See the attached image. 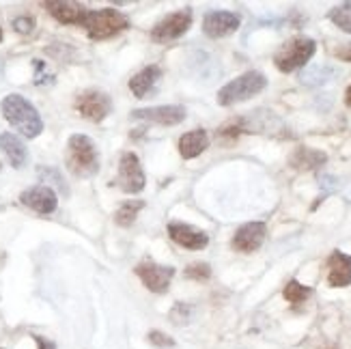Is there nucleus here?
Instances as JSON below:
<instances>
[{
  "label": "nucleus",
  "instance_id": "obj_27",
  "mask_svg": "<svg viewBox=\"0 0 351 349\" xmlns=\"http://www.w3.org/2000/svg\"><path fill=\"white\" fill-rule=\"evenodd\" d=\"M190 306H186V304H177L175 309H173V313H171V320H173V324H177V326H181V324H188L190 322Z\"/></svg>",
  "mask_w": 351,
  "mask_h": 349
},
{
  "label": "nucleus",
  "instance_id": "obj_33",
  "mask_svg": "<svg viewBox=\"0 0 351 349\" xmlns=\"http://www.w3.org/2000/svg\"><path fill=\"white\" fill-rule=\"evenodd\" d=\"M0 169H3V164H0Z\"/></svg>",
  "mask_w": 351,
  "mask_h": 349
},
{
  "label": "nucleus",
  "instance_id": "obj_34",
  "mask_svg": "<svg viewBox=\"0 0 351 349\" xmlns=\"http://www.w3.org/2000/svg\"><path fill=\"white\" fill-rule=\"evenodd\" d=\"M0 349H3V347H0Z\"/></svg>",
  "mask_w": 351,
  "mask_h": 349
},
{
  "label": "nucleus",
  "instance_id": "obj_28",
  "mask_svg": "<svg viewBox=\"0 0 351 349\" xmlns=\"http://www.w3.org/2000/svg\"><path fill=\"white\" fill-rule=\"evenodd\" d=\"M13 28L18 30V33H22V35H28L30 30L35 28V20L28 18V15H22V18H15L13 20Z\"/></svg>",
  "mask_w": 351,
  "mask_h": 349
},
{
  "label": "nucleus",
  "instance_id": "obj_2",
  "mask_svg": "<svg viewBox=\"0 0 351 349\" xmlns=\"http://www.w3.org/2000/svg\"><path fill=\"white\" fill-rule=\"evenodd\" d=\"M65 160L75 177H93L99 171V151L84 134H73L67 141Z\"/></svg>",
  "mask_w": 351,
  "mask_h": 349
},
{
  "label": "nucleus",
  "instance_id": "obj_1",
  "mask_svg": "<svg viewBox=\"0 0 351 349\" xmlns=\"http://www.w3.org/2000/svg\"><path fill=\"white\" fill-rule=\"evenodd\" d=\"M0 110H3V117L9 121L11 128L22 132V136H26V139H37L43 132V121L37 108L18 93L7 95L3 104H0Z\"/></svg>",
  "mask_w": 351,
  "mask_h": 349
},
{
  "label": "nucleus",
  "instance_id": "obj_17",
  "mask_svg": "<svg viewBox=\"0 0 351 349\" xmlns=\"http://www.w3.org/2000/svg\"><path fill=\"white\" fill-rule=\"evenodd\" d=\"M209 147V136L205 130H192L179 139V154L183 160L198 158Z\"/></svg>",
  "mask_w": 351,
  "mask_h": 349
},
{
  "label": "nucleus",
  "instance_id": "obj_7",
  "mask_svg": "<svg viewBox=\"0 0 351 349\" xmlns=\"http://www.w3.org/2000/svg\"><path fill=\"white\" fill-rule=\"evenodd\" d=\"M145 173H143V166L141 160L136 154L128 151V154L121 156L119 160V177H117V186L128 192V194H138L145 190Z\"/></svg>",
  "mask_w": 351,
  "mask_h": 349
},
{
  "label": "nucleus",
  "instance_id": "obj_22",
  "mask_svg": "<svg viewBox=\"0 0 351 349\" xmlns=\"http://www.w3.org/2000/svg\"><path fill=\"white\" fill-rule=\"evenodd\" d=\"M282 296H285L287 302H291V304H302V302H306L313 296V289H311V287H304L298 280H289Z\"/></svg>",
  "mask_w": 351,
  "mask_h": 349
},
{
  "label": "nucleus",
  "instance_id": "obj_14",
  "mask_svg": "<svg viewBox=\"0 0 351 349\" xmlns=\"http://www.w3.org/2000/svg\"><path fill=\"white\" fill-rule=\"evenodd\" d=\"M169 235L175 244H179L183 248H190V250H203L209 244V235L205 231H198L194 226L183 224V222H171Z\"/></svg>",
  "mask_w": 351,
  "mask_h": 349
},
{
  "label": "nucleus",
  "instance_id": "obj_9",
  "mask_svg": "<svg viewBox=\"0 0 351 349\" xmlns=\"http://www.w3.org/2000/svg\"><path fill=\"white\" fill-rule=\"evenodd\" d=\"M136 276L143 280V285L149 291L154 293H164L169 291L171 280L175 276V267H166V265H158L154 261H143L136 265Z\"/></svg>",
  "mask_w": 351,
  "mask_h": 349
},
{
  "label": "nucleus",
  "instance_id": "obj_24",
  "mask_svg": "<svg viewBox=\"0 0 351 349\" xmlns=\"http://www.w3.org/2000/svg\"><path fill=\"white\" fill-rule=\"evenodd\" d=\"M37 175H39V179L43 181V184H52V186H56L60 192H65V194H67V184H65L63 175H60L56 169H52V166H39V169H37Z\"/></svg>",
  "mask_w": 351,
  "mask_h": 349
},
{
  "label": "nucleus",
  "instance_id": "obj_31",
  "mask_svg": "<svg viewBox=\"0 0 351 349\" xmlns=\"http://www.w3.org/2000/svg\"><path fill=\"white\" fill-rule=\"evenodd\" d=\"M345 104L351 108V84H349V88L345 91Z\"/></svg>",
  "mask_w": 351,
  "mask_h": 349
},
{
  "label": "nucleus",
  "instance_id": "obj_13",
  "mask_svg": "<svg viewBox=\"0 0 351 349\" xmlns=\"http://www.w3.org/2000/svg\"><path fill=\"white\" fill-rule=\"evenodd\" d=\"M134 119H143L149 123L158 125H179L186 119V108L183 106H154V108H141L132 112Z\"/></svg>",
  "mask_w": 351,
  "mask_h": 349
},
{
  "label": "nucleus",
  "instance_id": "obj_26",
  "mask_svg": "<svg viewBox=\"0 0 351 349\" xmlns=\"http://www.w3.org/2000/svg\"><path fill=\"white\" fill-rule=\"evenodd\" d=\"M147 339H149L151 345H156V347H175V341H173L169 335H164V332H160V330L149 332Z\"/></svg>",
  "mask_w": 351,
  "mask_h": 349
},
{
  "label": "nucleus",
  "instance_id": "obj_23",
  "mask_svg": "<svg viewBox=\"0 0 351 349\" xmlns=\"http://www.w3.org/2000/svg\"><path fill=\"white\" fill-rule=\"evenodd\" d=\"M330 20L345 33H351V3H343L330 11Z\"/></svg>",
  "mask_w": 351,
  "mask_h": 349
},
{
  "label": "nucleus",
  "instance_id": "obj_16",
  "mask_svg": "<svg viewBox=\"0 0 351 349\" xmlns=\"http://www.w3.org/2000/svg\"><path fill=\"white\" fill-rule=\"evenodd\" d=\"M43 7L50 11L54 20L60 24H73V26H82V20L86 15V7L78 3H43Z\"/></svg>",
  "mask_w": 351,
  "mask_h": 349
},
{
  "label": "nucleus",
  "instance_id": "obj_18",
  "mask_svg": "<svg viewBox=\"0 0 351 349\" xmlns=\"http://www.w3.org/2000/svg\"><path fill=\"white\" fill-rule=\"evenodd\" d=\"M162 73H164V71H162V67H158V65H149V67L141 69V71L136 73L134 78L130 80V91H132V93H134L136 97H138V99H143L145 95H149V91L160 82Z\"/></svg>",
  "mask_w": 351,
  "mask_h": 349
},
{
  "label": "nucleus",
  "instance_id": "obj_5",
  "mask_svg": "<svg viewBox=\"0 0 351 349\" xmlns=\"http://www.w3.org/2000/svg\"><path fill=\"white\" fill-rule=\"evenodd\" d=\"M317 52V43L311 37H293L285 41L278 52L274 54V63L282 73H291L300 67H304Z\"/></svg>",
  "mask_w": 351,
  "mask_h": 349
},
{
  "label": "nucleus",
  "instance_id": "obj_19",
  "mask_svg": "<svg viewBox=\"0 0 351 349\" xmlns=\"http://www.w3.org/2000/svg\"><path fill=\"white\" fill-rule=\"evenodd\" d=\"M0 149L5 151V156L9 158L13 169H22V166L28 162V151H26L24 143L11 132L0 134Z\"/></svg>",
  "mask_w": 351,
  "mask_h": 349
},
{
  "label": "nucleus",
  "instance_id": "obj_15",
  "mask_svg": "<svg viewBox=\"0 0 351 349\" xmlns=\"http://www.w3.org/2000/svg\"><path fill=\"white\" fill-rule=\"evenodd\" d=\"M328 285L339 289V287H347L351 285V256L334 250L328 256Z\"/></svg>",
  "mask_w": 351,
  "mask_h": 349
},
{
  "label": "nucleus",
  "instance_id": "obj_20",
  "mask_svg": "<svg viewBox=\"0 0 351 349\" xmlns=\"http://www.w3.org/2000/svg\"><path fill=\"white\" fill-rule=\"evenodd\" d=\"M326 162H328V156L324 154V151L308 149V147L295 149V154L291 156V160H289V164H291L293 169H298V171H313V169H317V166H322Z\"/></svg>",
  "mask_w": 351,
  "mask_h": 349
},
{
  "label": "nucleus",
  "instance_id": "obj_4",
  "mask_svg": "<svg viewBox=\"0 0 351 349\" xmlns=\"http://www.w3.org/2000/svg\"><path fill=\"white\" fill-rule=\"evenodd\" d=\"M265 86H267V78L261 71H246L218 91V104L235 106L239 101H246V99L258 95Z\"/></svg>",
  "mask_w": 351,
  "mask_h": 349
},
{
  "label": "nucleus",
  "instance_id": "obj_30",
  "mask_svg": "<svg viewBox=\"0 0 351 349\" xmlns=\"http://www.w3.org/2000/svg\"><path fill=\"white\" fill-rule=\"evenodd\" d=\"M35 341H37V347H39V349H56V345H54L52 341L43 339V337H35Z\"/></svg>",
  "mask_w": 351,
  "mask_h": 349
},
{
  "label": "nucleus",
  "instance_id": "obj_8",
  "mask_svg": "<svg viewBox=\"0 0 351 349\" xmlns=\"http://www.w3.org/2000/svg\"><path fill=\"white\" fill-rule=\"evenodd\" d=\"M190 26H192V11L181 9V11L166 15L162 22H158L154 26V30H151V39H154L156 43H166V41L179 39L181 35L188 33Z\"/></svg>",
  "mask_w": 351,
  "mask_h": 349
},
{
  "label": "nucleus",
  "instance_id": "obj_29",
  "mask_svg": "<svg viewBox=\"0 0 351 349\" xmlns=\"http://www.w3.org/2000/svg\"><path fill=\"white\" fill-rule=\"evenodd\" d=\"M334 56L339 60H345V63H351V43H343L334 50Z\"/></svg>",
  "mask_w": 351,
  "mask_h": 349
},
{
  "label": "nucleus",
  "instance_id": "obj_6",
  "mask_svg": "<svg viewBox=\"0 0 351 349\" xmlns=\"http://www.w3.org/2000/svg\"><path fill=\"white\" fill-rule=\"evenodd\" d=\"M75 110H78L84 119L93 121V123H99L112 110V99L108 93L97 88H86L82 93L75 97Z\"/></svg>",
  "mask_w": 351,
  "mask_h": 349
},
{
  "label": "nucleus",
  "instance_id": "obj_32",
  "mask_svg": "<svg viewBox=\"0 0 351 349\" xmlns=\"http://www.w3.org/2000/svg\"><path fill=\"white\" fill-rule=\"evenodd\" d=\"M0 41H3V28H0Z\"/></svg>",
  "mask_w": 351,
  "mask_h": 349
},
{
  "label": "nucleus",
  "instance_id": "obj_12",
  "mask_svg": "<svg viewBox=\"0 0 351 349\" xmlns=\"http://www.w3.org/2000/svg\"><path fill=\"white\" fill-rule=\"evenodd\" d=\"M22 205L30 207L37 214H52L58 207V196L52 188L48 186H33L20 194Z\"/></svg>",
  "mask_w": 351,
  "mask_h": 349
},
{
  "label": "nucleus",
  "instance_id": "obj_11",
  "mask_svg": "<svg viewBox=\"0 0 351 349\" xmlns=\"http://www.w3.org/2000/svg\"><path fill=\"white\" fill-rule=\"evenodd\" d=\"M267 237V226L265 222H248L237 229L233 235L231 246L237 252H254L263 246V241Z\"/></svg>",
  "mask_w": 351,
  "mask_h": 349
},
{
  "label": "nucleus",
  "instance_id": "obj_21",
  "mask_svg": "<svg viewBox=\"0 0 351 349\" xmlns=\"http://www.w3.org/2000/svg\"><path fill=\"white\" fill-rule=\"evenodd\" d=\"M145 207L143 201H128L123 203L119 209H117V214H114V222L119 226H132L136 222V218H138V211Z\"/></svg>",
  "mask_w": 351,
  "mask_h": 349
},
{
  "label": "nucleus",
  "instance_id": "obj_3",
  "mask_svg": "<svg viewBox=\"0 0 351 349\" xmlns=\"http://www.w3.org/2000/svg\"><path fill=\"white\" fill-rule=\"evenodd\" d=\"M130 26V20L117 9H97V11H86L82 28L90 39H108L119 35L121 30Z\"/></svg>",
  "mask_w": 351,
  "mask_h": 349
},
{
  "label": "nucleus",
  "instance_id": "obj_10",
  "mask_svg": "<svg viewBox=\"0 0 351 349\" xmlns=\"http://www.w3.org/2000/svg\"><path fill=\"white\" fill-rule=\"evenodd\" d=\"M241 18L233 11H209L203 18V30L211 39H222L233 35L239 28Z\"/></svg>",
  "mask_w": 351,
  "mask_h": 349
},
{
  "label": "nucleus",
  "instance_id": "obj_25",
  "mask_svg": "<svg viewBox=\"0 0 351 349\" xmlns=\"http://www.w3.org/2000/svg\"><path fill=\"white\" fill-rule=\"evenodd\" d=\"M186 276L192 280H207L211 276V267L207 263H192L186 269Z\"/></svg>",
  "mask_w": 351,
  "mask_h": 349
}]
</instances>
